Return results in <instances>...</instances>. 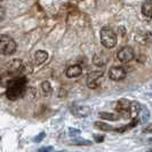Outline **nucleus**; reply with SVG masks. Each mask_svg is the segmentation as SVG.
Masks as SVG:
<instances>
[{
	"label": "nucleus",
	"instance_id": "nucleus-9",
	"mask_svg": "<svg viewBox=\"0 0 152 152\" xmlns=\"http://www.w3.org/2000/svg\"><path fill=\"white\" fill-rule=\"evenodd\" d=\"M81 73H83V68L78 64L69 66L65 71V75L68 78H78L79 76H81Z\"/></svg>",
	"mask_w": 152,
	"mask_h": 152
},
{
	"label": "nucleus",
	"instance_id": "nucleus-18",
	"mask_svg": "<svg viewBox=\"0 0 152 152\" xmlns=\"http://www.w3.org/2000/svg\"><path fill=\"white\" fill-rule=\"evenodd\" d=\"M72 144L73 145H91V141H88V140H73V141H72Z\"/></svg>",
	"mask_w": 152,
	"mask_h": 152
},
{
	"label": "nucleus",
	"instance_id": "nucleus-16",
	"mask_svg": "<svg viewBox=\"0 0 152 152\" xmlns=\"http://www.w3.org/2000/svg\"><path fill=\"white\" fill-rule=\"evenodd\" d=\"M149 119H150V111L145 107H142V111L140 113V121L142 124H145Z\"/></svg>",
	"mask_w": 152,
	"mask_h": 152
},
{
	"label": "nucleus",
	"instance_id": "nucleus-22",
	"mask_svg": "<svg viewBox=\"0 0 152 152\" xmlns=\"http://www.w3.org/2000/svg\"><path fill=\"white\" fill-rule=\"evenodd\" d=\"M45 135H46V134L44 133V132H42V133H40V135L36 137V138H34V141H36V142H40V141H41V140L45 137Z\"/></svg>",
	"mask_w": 152,
	"mask_h": 152
},
{
	"label": "nucleus",
	"instance_id": "nucleus-24",
	"mask_svg": "<svg viewBox=\"0 0 152 152\" xmlns=\"http://www.w3.org/2000/svg\"><path fill=\"white\" fill-rule=\"evenodd\" d=\"M58 152H66V151H58Z\"/></svg>",
	"mask_w": 152,
	"mask_h": 152
},
{
	"label": "nucleus",
	"instance_id": "nucleus-3",
	"mask_svg": "<svg viewBox=\"0 0 152 152\" xmlns=\"http://www.w3.org/2000/svg\"><path fill=\"white\" fill-rule=\"evenodd\" d=\"M0 52L2 55H12L16 52V42L14 39L2 34L0 37Z\"/></svg>",
	"mask_w": 152,
	"mask_h": 152
},
{
	"label": "nucleus",
	"instance_id": "nucleus-11",
	"mask_svg": "<svg viewBox=\"0 0 152 152\" xmlns=\"http://www.w3.org/2000/svg\"><path fill=\"white\" fill-rule=\"evenodd\" d=\"M48 60V53L45 50H38L34 54V63L37 65H40L42 63H45Z\"/></svg>",
	"mask_w": 152,
	"mask_h": 152
},
{
	"label": "nucleus",
	"instance_id": "nucleus-21",
	"mask_svg": "<svg viewBox=\"0 0 152 152\" xmlns=\"http://www.w3.org/2000/svg\"><path fill=\"white\" fill-rule=\"evenodd\" d=\"M143 133H152V124L148 125L145 128H143Z\"/></svg>",
	"mask_w": 152,
	"mask_h": 152
},
{
	"label": "nucleus",
	"instance_id": "nucleus-2",
	"mask_svg": "<svg viewBox=\"0 0 152 152\" xmlns=\"http://www.w3.org/2000/svg\"><path fill=\"white\" fill-rule=\"evenodd\" d=\"M101 42L105 48H113L117 45V34L114 33V31L111 28L104 26L101 29Z\"/></svg>",
	"mask_w": 152,
	"mask_h": 152
},
{
	"label": "nucleus",
	"instance_id": "nucleus-25",
	"mask_svg": "<svg viewBox=\"0 0 152 152\" xmlns=\"http://www.w3.org/2000/svg\"><path fill=\"white\" fill-rule=\"evenodd\" d=\"M149 152H152V150H151V151H149Z\"/></svg>",
	"mask_w": 152,
	"mask_h": 152
},
{
	"label": "nucleus",
	"instance_id": "nucleus-15",
	"mask_svg": "<svg viewBox=\"0 0 152 152\" xmlns=\"http://www.w3.org/2000/svg\"><path fill=\"white\" fill-rule=\"evenodd\" d=\"M41 91H42L45 96H49V95L52 94L53 88H52V86L49 84V81H44V83L41 84Z\"/></svg>",
	"mask_w": 152,
	"mask_h": 152
},
{
	"label": "nucleus",
	"instance_id": "nucleus-20",
	"mask_svg": "<svg viewBox=\"0 0 152 152\" xmlns=\"http://www.w3.org/2000/svg\"><path fill=\"white\" fill-rule=\"evenodd\" d=\"M52 150H53L52 146H47V148H41V149H39L38 152H50Z\"/></svg>",
	"mask_w": 152,
	"mask_h": 152
},
{
	"label": "nucleus",
	"instance_id": "nucleus-19",
	"mask_svg": "<svg viewBox=\"0 0 152 152\" xmlns=\"http://www.w3.org/2000/svg\"><path fill=\"white\" fill-rule=\"evenodd\" d=\"M69 133H70V136H79L80 130L76 129V128H70V129H69Z\"/></svg>",
	"mask_w": 152,
	"mask_h": 152
},
{
	"label": "nucleus",
	"instance_id": "nucleus-7",
	"mask_svg": "<svg viewBox=\"0 0 152 152\" xmlns=\"http://www.w3.org/2000/svg\"><path fill=\"white\" fill-rule=\"evenodd\" d=\"M130 103L132 102H128L127 99H120L117 102V105H115V110L118 114L120 115H124L125 118L127 117H130Z\"/></svg>",
	"mask_w": 152,
	"mask_h": 152
},
{
	"label": "nucleus",
	"instance_id": "nucleus-23",
	"mask_svg": "<svg viewBox=\"0 0 152 152\" xmlns=\"http://www.w3.org/2000/svg\"><path fill=\"white\" fill-rule=\"evenodd\" d=\"M95 138H96V141H97V142H101V141H103V137H102V136H101V137L95 136Z\"/></svg>",
	"mask_w": 152,
	"mask_h": 152
},
{
	"label": "nucleus",
	"instance_id": "nucleus-1",
	"mask_svg": "<svg viewBox=\"0 0 152 152\" xmlns=\"http://www.w3.org/2000/svg\"><path fill=\"white\" fill-rule=\"evenodd\" d=\"M26 84H28V79L25 77L20 76L16 78H12L8 81L7 88H6L7 99L10 101H16L23 97L26 91Z\"/></svg>",
	"mask_w": 152,
	"mask_h": 152
},
{
	"label": "nucleus",
	"instance_id": "nucleus-4",
	"mask_svg": "<svg viewBox=\"0 0 152 152\" xmlns=\"http://www.w3.org/2000/svg\"><path fill=\"white\" fill-rule=\"evenodd\" d=\"M102 78H103V71H91L87 77V86L91 89L97 88L101 85Z\"/></svg>",
	"mask_w": 152,
	"mask_h": 152
},
{
	"label": "nucleus",
	"instance_id": "nucleus-6",
	"mask_svg": "<svg viewBox=\"0 0 152 152\" xmlns=\"http://www.w3.org/2000/svg\"><path fill=\"white\" fill-rule=\"evenodd\" d=\"M109 77L113 81H120L126 78V70L122 66H112L109 70Z\"/></svg>",
	"mask_w": 152,
	"mask_h": 152
},
{
	"label": "nucleus",
	"instance_id": "nucleus-10",
	"mask_svg": "<svg viewBox=\"0 0 152 152\" xmlns=\"http://www.w3.org/2000/svg\"><path fill=\"white\" fill-rule=\"evenodd\" d=\"M141 111H142V107L138 102H132L130 103V118H132V120L137 119V117H140Z\"/></svg>",
	"mask_w": 152,
	"mask_h": 152
},
{
	"label": "nucleus",
	"instance_id": "nucleus-5",
	"mask_svg": "<svg viewBox=\"0 0 152 152\" xmlns=\"http://www.w3.org/2000/svg\"><path fill=\"white\" fill-rule=\"evenodd\" d=\"M117 58L122 63L129 62L134 58V50L129 46H125L117 53Z\"/></svg>",
	"mask_w": 152,
	"mask_h": 152
},
{
	"label": "nucleus",
	"instance_id": "nucleus-26",
	"mask_svg": "<svg viewBox=\"0 0 152 152\" xmlns=\"http://www.w3.org/2000/svg\"><path fill=\"white\" fill-rule=\"evenodd\" d=\"M150 1H152V0H150Z\"/></svg>",
	"mask_w": 152,
	"mask_h": 152
},
{
	"label": "nucleus",
	"instance_id": "nucleus-17",
	"mask_svg": "<svg viewBox=\"0 0 152 152\" xmlns=\"http://www.w3.org/2000/svg\"><path fill=\"white\" fill-rule=\"evenodd\" d=\"M95 127L99 130H115V128H113L112 126H110V125H107L105 122H101V121H96L95 122Z\"/></svg>",
	"mask_w": 152,
	"mask_h": 152
},
{
	"label": "nucleus",
	"instance_id": "nucleus-13",
	"mask_svg": "<svg viewBox=\"0 0 152 152\" xmlns=\"http://www.w3.org/2000/svg\"><path fill=\"white\" fill-rule=\"evenodd\" d=\"M99 117L101 119H104V120H109V121H117L119 120V114L111 113V112H99Z\"/></svg>",
	"mask_w": 152,
	"mask_h": 152
},
{
	"label": "nucleus",
	"instance_id": "nucleus-8",
	"mask_svg": "<svg viewBox=\"0 0 152 152\" xmlns=\"http://www.w3.org/2000/svg\"><path fill=\"white\" fill-rule=\"evenodd\" d=\"M71 112L75 114L76 117H79V118H85V117H88L89 113H91V109L88 107H78V105H75L71 109Z\"/></svg>",
	"mask_w": 152,
	"mask_h": 152
},
{
	"label": "nucleus",
	"instance_id": "nucleus-14",
	"mask_svg": "<svg viewBox=\"0 0 152 152\" xmlns=\"http://www.w3.org/2000/svg\"><path fill=\"white\" fill-rule=\"evenodd\" d=\"M94 64H96L97 66H103L105 63H107V56H104V55H99V54H97V55H95L94 56Z\"/></svg>",
	"mask_w": 152,
	"mask_h": 152
},
{
	"label": "nucleus",
	"instance_id": "nucleus-12",
	"mask_svg": "<svg viewBox=\"0 0 152 152\" xmlns=\"http://www.w3.org/2000/svg\"><path fill=\"white\" fill-rule=\"evenodd\" d=\"M142 14L148 17L151 18L152 17V1L150 0H145L142 5Z\"/></svg>",
	"mask_w": 152,
	"mask_h": 152
}]
</instances>
